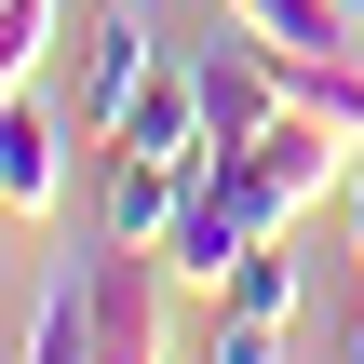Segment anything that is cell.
<instances>
[{
    "instance_id": "obj_10",
    "label": "cell",
    "mask_w": 364,
    "mask_h": 364,
    "mask_svg": "<svg viewBox=\"0 0 364 364\" xmlns=\"http://www.w3.org/2000/svg\"><path fill=\"white\" fill-rule=\"evenodd\" d=\"M54 41H68V0H0V95H27Z\"/></svg>"
},
{
    "instance_id": "obj_4",
    "label": "cell",
    "mask_w": 364,
    "mask_h": 364,
    "mask_svg": "<svg viewBox=\"0 0 364 364\" xmlns=\"http://www.w3.org/2000/svg\"><path fill=\"white\" fill-rule=\"evenodd\" d=\"M68 203V149L27 95H0V216H54Z\"/></svg>"
},
{
    "instance_id": "obj_9",
    "label": "cell",
    "mask_w": 364,
    "mask_h": 364,
    "mask_svg": "<svg viewBox=\"0 0 364 364\" xmlns=\"http://www.w3.org/2000/svg\"><path fill=\"white\" fill-rule=\"evenodd\" d=\"M230 14L284 54H351V0H230Z\"/></svg>"
},
{
    "instance_id": "obj_8",
    "label": "cell",
    "mask_w": 364,
    "mask_h": 364,
    "mask_svg": "<svg viewBox=\"0 0 364 364\" xmlns=\"http://www.w3.org/2000/svg\"><path fill=\"white\" fill-rule=\"evenodd\" d=\"M270 68H284V108L338 122V135L364 149V54H284V41H270Z\"/></svg>"
},
{
    "instance_id": "obj_13",
    "label": "cell",
    "mask_w": 364,
    "mask_h": 364,
    "mask_svg": "<svg viewBox=\"0 0 364 364\" xmlns=\"http://www.w3.org/2000/svg\"><path fill=\"white\" fill-rule=\"evenodd\" d=\"M338 203H351V243H364V162H351V189H338Z\"/></svg>"
},
{
    "instance_id": "obj_2",
    "label": "cell",
    "mask_w": 364,
    "mask_h": 364,
    "mask_svg": "<svg viewBox=\"0 0 364 364\" xmlns=\"http://www.w3.org/2000/svg\"><path fill=\"white\" fill-rule=\"evenodd\" d=\"M149 81H162V27H149V14H108V27L81 41V122L122 135V108H135Z\"/></svg>"
},
{
    "instance_id": "obj_1",
    "label": "cell",
    "mask_w": 364,
    "mask_h": 364,
    "mask_svg": "<svg viewBox=\"0 0 364 364\" xmlns=\"http://www.w3.org/2000/svg\"><path fill=\"white\" fill-rule=\"evenodd\" d=\"M351 162H364V149L338 135V122H311V108H284V122H270L257 149H216L203 176H216V189L243 203V230H257V243H284V230H297V216H311L324 189H351Z\"/></svg>"
},
{
    "instance_id": "obj_11",
    "label": "cell",
    "mask_w": 364,
    "mask_h": 364,
    "mask_svg": "<svg viewBox=\"0 0 364 364\" xmlns=\"http://www.w3.org/2000/svg\"><path fill=\"white\" fill-rule=\"evenodd\" d=\"M216 311H257V324H284V311H297V257H284V243H243V270L216 284Z\"/></svg>"
},
{
    "instance_id": "obj_12",
    "label": "cell",
    "mask_w": 364,
    "mask_h": 364,
    "mask_svg": "<svg viewBox=\"0 0 364 364\" xmlns=\"http://www.w3.org/2000/svg\"><path fill=\"white\" fill-rule=\"evenodd\" d=\"M203 364H284V324H257V311H216Z\"/></svg>"
},
{
    "instance_id": "obj_7",
    "label": "cell",
    "mask_w": 364,
    "mask_h": 364,
    "mask_svg": "<svg viewBox=\"0 0 364 364\" xmlns=\"http://www.w3.org/2000/svg\"><path fill=\"white\" fill-rule=\"evenodd\" d=\"M108 149H162V162H189V176H203V81H189V68H162V81L122 108V135H108Z\"/></svg>"
},
{
    "instance_id": "obj_5",
    "label": "cell",
    "mask_w": 364,
    "mask_h": 364,
    "mask_svg": "<svg viewBox=\"0 0 364 364\" xmlns=\"http://www.w3.org/2000/svg\"><path fill=\"white\" fill-rule=\"evenodd\" d=\"M27 364H95V243H68L41 270V311H27Z\"/></svg>"
},
{
    "instance_id": "obj_14",
    "label": "cell",
    "mask_w": 364,
    "mask_h": 364,
    "mask_svg": "<svg viewBox=\"0 0 364 364\" xmlns=\"http://www.w3.org/2000/svg\"><path fill=\"white\" fill-rule=\"evenodd\" d=\"M351 364H364V338H351Z\"/></svg>"
},
{
    "instance_id": "obj_6",
    "label": "cell",
    "mask_w": 364,
    "mask_h": 364,
    "mask_svg": "<svg viewBox=\"0 0 364 364\" xmlns=\"http://www.w3.org/2000/svg\"><path fill=\"white\" fill-rule=\"evenodd\" d=\"M176 203H189V162H162V149H108V243H162Z\"/></svg>"
},
{
    "instance_id": "obj_3",
    "label": "cell",
    "mask_w": 364,
    "mask_h": 364,
    "mask_svg": "<svg viewBox=\"0 0 364 364\" xmlns=\"http://www.w3.org/2000/svg\"><path fill=\"white\" fill-rule=\"evenodd\" d=\"M243 243H257V230H243V203H230L216 176H189V203H176V230H162V270H176L189 297H216V284L243 270Z\"/></svg>"
}]
</instances>
